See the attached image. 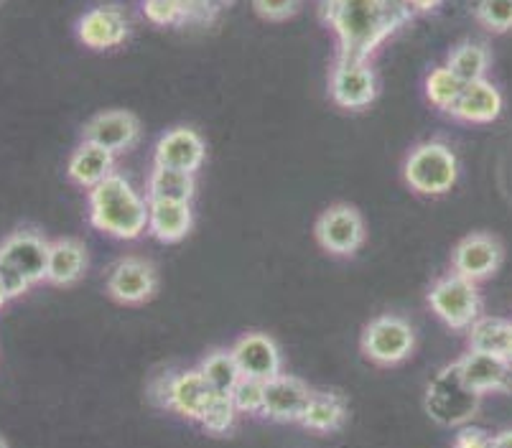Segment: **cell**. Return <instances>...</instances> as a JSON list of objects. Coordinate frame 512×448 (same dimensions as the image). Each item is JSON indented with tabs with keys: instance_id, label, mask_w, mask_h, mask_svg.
<instances>
[{
	"instance_id": "1",
	"label": "cell",
	"mask_w": 512,
	"mask_h": 448,
	"mask_svg": "<svg viewBox=\"0 0 512 448\" xmlns=\"http://www.w3.org/2000/svg\"><path fill=\"white\" fill-rule=\"evenodd\" d=\"M321 23L337 41L339 59L370 62L377 49L413 21L403 0H319Z\"/></svg>"
},
{
	"instance_id": "2",
	"label": "cell",
	"mask_w": 512,
	"mask_h": 448,
	"mask_svg": "<svg viewBox=\"0 0 512 448\" xmlns=\"http://www.w3.org/2000/svg\"><path fill=\"white\" fill-rule=\"evenodd\" d=\"M90 224L115 240H138L148 232V199L125 176H107L90 189Z\"/></svg>"
},
{
	"instance_id": "3",
	"label": "cell",
	"mask_w": 512,
	"mask_h": 448,
	"mask_svg": "<svg viewBox=\"0 0 512 448\" xmlns=\"http://www.w3.org/2000/svg\"><path fill=\"white\" fill-rule=\"evenodd\" d=\"M51 240L36 227H18L0 242V280L8 296L21 298L39 283H46Z\"/></svg>"
},
{
	"instance_id": "4",
	"label": "cell",
	"mask_w": 512,
	"mask_h": 448,
	"mask_svg": "<svg viewBox=\"0 0 512 448\" xmlns=\"http://www.w3.org/2000/svg\"><path fill=\"white\" fill-rule=\"evenodd\" d=\"M403 179L421 196L449 194L459 179V158L441 140H426L406 156Z\"/></svg>"
},
{
	"instance_id": "5",
	"label": "cell",
	"mask_w": 512,
	"mask_h": 448,
	"mask_svg": "<svg viewBox=\"0 0 512 448\" xmlns=\"http://www.w3.org/2000/svg\"><path fill=\"white\" fill-rule=\"evenodd\" d=\"M428 308L449 329L467 331L482 316V293L474 280L451 270L431 283Z\"/></svg>"
},
{
	"instance_id": "6",
	"label": "cell",
	"mask_w": 512,
	"mask_h": 448,
	"mask_svg": "<svg viewBox=\"0 0 512 448\" xmlns=\"http://www.w3.org/2000/svg\"><path fill=\"white\" fill-rule=\"evenodd\" d=\"M482 395L469 390L467 382L459 375V367L449 364L428 382L426 390V413L446 428H462L474 418Z\"/></svg>"
},
{
	"instance_id": "7",
	"label": "cell",
	"mask_w": 512,
	"mask_h": 448,
	"mask_svg": "<svg viewBox=\"0 0 512 448\" xmlns=\"http://www.w3.org/2000/svg\"><path fill=\"white\" fill-rule=\"evenodd\" d=\"M360 347L362 354L377 367H395L406 362L416 349V331L403 316L383 314L362 329Z\"/></svg>"
},
{
	"instance_id": "8",
	"label": "cell",
	"mask_w": 512,
	"mask_h": 448,
	"mask_svg": "<svg viewBox=\"0 0 512 448\" xmlns=\"http://www.w3.org/2000/svg\"><path fill=\"white\" fill-rule=\"evenodd\" d=\"M365 219L352 204H334L324 209L314 224L319 247L334 258H352L365 245Z\"/></svg>"
},
{
	"instance_id": "9",
	"label": "cell",
	"mask_w": 512,
	"mask_h": 448,
	"mask_svg": "<svg viewBox=\"0 0 512 448\" xmlns=\"http://www.w3.org/2000/svg\"><path fill=\"white\" fill-rule=\"evenodd\" d=\"M74 34L85 49L110 51L130 39L133 21H130V13L118 3H100L77 18Z\"/></svg>"
},
{
	"instance_id": "10",
	"label": "cell",
	"mask_w": 512,
	"mask_h": 448,
	"mask_svg": "<svg viewBox=\"0 0 512 448\" xmlns=\"http://www.w3.org/2000/svg\"><path fill=\"white\" fill-rule=\"evenodd\" d=\"M329 97L342 110H367L377 97V74L372 64L337 56L329 72Z\"/></svg>"
},
{
	"instance_id": "11",
	"label": "cell",
	"mask_w": 512,
	"mask_h": 448,
	"mask_svg": "<svg viewBox=\"0 0 512 448\" xmlns=\"http://www.w3.org/2000/svg\"><path fill=\"white\" fill-rule=\"evenodd\" d=\"M105 291L115 303H123V306H138V303L151 301L158 291L156 265L138 255L120 258L107 273Z\"/></svg>"
},
{
	"instance_id": "12",
	"label": "cell",
	"mask_w": 512,
	"mask_h": 448,
	"mask_svg": "<svg viewBox=\"0 0 512 448\" xmlns=\"http://www.w3.org/2000/svg\"><path fill=\"white\" fill-rule=\"evenodd\" d=\"M156 392H161L158 403L164 405V408L174 410V413L184 415V418L194 420V423L202 420L204 410L209 408V403L217 395L199 370H186L164 377L161 387H156Z\"/></svg>"
},
{
	"instance_id": "13",
	"label": "cell",
	"mask_w": 512,
	"mask_h": 448,
	"mask_svg": "<svg viewBox=\"0 0 512 448\" xmlns=\"http://www.w3.org/2000/svg\"><path fill=\"white\" fill-rule=\"evenodd\" d=\"M502 258H505V250L495 235L472 232L459 240V245L451 252V270L474 283H482L500 270Z\"/></svg>"
},
{
	"instance_id": "14",
	"label": "cell",
	"mask_w": 512,
	"mask_h": 448,
	"mask_svg": "<svg viewBox=\"0 0 512 448\" xmlns=\"http://www.w3.org/2000/svg\"><path fill=\"white\" fill-rule=\"evenodd\" d=\"M242 377H253V380H273L283 372V354L278 349L276 339L263 331H248L242 334L230 347Z\"/></svg>"
},
{
	"instance_id": "15",
	"label": "cell",
	"mask_w": 512,
	"mask_h": 448,
	"mask_svg": "<svg viewBox=\"0 0 512 448\" xmlns=\"http://www.w3.org/2000/svg\"><path fill=\"white\" fill-rule=\"evenodd\" d=\"M204 158H207V143L189 125H176V128L166 130L153 148L156 166L176 168V171H186V174H197Z\"/></svg>"
},
{
	"instance_id": "16",
	"label": "cell",
	"mask_w": 512,
	"mask_h": 448,
	"mask_svg": "<svg viewBox=\"0 0 512 448\" xmlns=\"http://www.w3.org/2000/svg\"><path fill=\"white\" fill-rule=\"evenodd\" d=\"M311 395H314V390L309 387V382L281 372V375L265 382L263 418L276 420V423H299L309 408Z\"/></svg>"
},
{
	"instance_id": "17",
	"label": "cell",
	"mask_w": 512,
	"mask_h": 448,
	"mask_svg": "<svg viewBox=\"0 0 512 448\" xmlns=\"http://www.w3.org/2000/svg\"><path fill=\"white\" fill-rule=\"evenodd\" d=\"M138 138H141V120L128 110L97 112L95 118L87 120L82 128V140L97 143L115 156L130 151Z\"/></svg>"
},
{
	"instance_id": "18",
	"label": "cell",
	"mask_w": 512,
	"mask_h": 448,
	"mask_svg": "<svg viewBox=\"0 0 512 448\" xmlns=\"http://www.w3.org/2000/svg\"><path fill=\"white\" fill-rule=\"evenodd\" d=\"M459 375L467 382L469 390L477 395H487V392H502L512 390V364L507 357L500 354H484V352H467L456 359Z\"/></svg>"
},
{
	"instance_id": "19",
	"label": "cell",
	"mask_w": 512,
	"mask_h": 448,
	"mask_svg": "<svg viewBox=\"0 0 512 448\" xmlns=\"http://www.w3.org/2000/svg\"><path fill=\"white\" fill-rule=\"evenodd\" d=\"M502 105H505V100H502L500 87L490 79H479V82L464 84L462 95L451 107L449 115L459 123L484 125L500 118Z\"/></svg>"
},
{
	"instance_id": "20",
	"label": "cell",
	"mask_w": 512,
	"mask_h": 448,
	"mask_svg": "<svg viewBox=\"0 0 512 448\" xmlns=\"http://www.w3.org/2000/svg\"><path fill=\"white\" fill-rule=\"evenodd\" d=\"M90 255L85 245L72 237H59L49 247V263H46V283L57 288L77 286L85 278Z\"/></svg>"
},
{
	"instance_id": "21",
	"label": "cell",
	"mask_w": 512,
	"mask_h": 448,
	"mask_svg": "<svg viewBox=\"0 0 512 448\" xmlns=\"http://www.w3.org/2000/svg\"><path fill=\"white\" fill-rule=\"evenodd\" d=\"M192 202H169V199H148V235L174 245L192 232Z\"/></svg>"
},
{
	"instance_id": "22",
	"label": "cell",
	"mask_w": 512,
	"mask_h": 448,
	"mask_svg": "<svg viewBox=\"0 0 512 448\" xmlns=\"http://www.w3.org/2000/svg\"><path fill=\"white\" fill-rule=\"evenodd\" d=\"M115 153L105 151L97 143L90 140H82L77 148L72 151L67 161V176L77 186H85V189H95L97 184L107 179V176L115 174Z\"/></svg>"
},
{
	"instance_id": "23",
	"label": "cell",
	"mask_w": 512,
	"mask_h": 448,
	"mask_svg": "<svg viewBox=\"0 0 512 448\" xmlns=\"http://www.w3.org/2000/svg\"><path fill=\"white\" fill-rule=\"evenodd\" d=\"M214 0H143V16L153 26H181V23L212 18Z\"/></svg>"
},
{
	"instance_id": "24",
	"label": "cell",
	"mask_w": 512,
	"mask_h": 448,
	"mask_svg": "<svg viewBox=\"0 0 512 448\" xmlns=\"http://www.w3.org/2000/svg\"><path fill=\"white\" fill-rule=\"evenodd\" d=\"M347 420V400L332 390H314L306 408L304 418L299 420L306 431L314 433H334L344 426Z\"/></svg>"
},
{
	"instance_id": "25",
	"label": "cell",
	"mask_w": 512,
	"mask_h": 448,
	"mask_svg": "<svg viewBox=\"0 0 512 448\" xmlns=\"http://www.w3.org/2000/svg\"><path fill=\"white\" fill-rule=\"evenodd\" d=\"M197 194V174L153 163L146 184V199H169V202H192Z\"/></svg>"
},
{
	"instance_id": "26",
	"label": "cell",
	"mask_w": 512,
	"mask_h": 448,
	"mask_svg": "<svg viewBox=\"0 0 512 448\" xmlns=\"http://www.w3.org/2000/svg\"><path fill=\"white\" fill-rule=\"evenodd\" d=\"M492 64V51L482 44V41H462L449 51L446 67L462 79L464 84L479 82L487 79Z\"/></svg>"
},
{
	"instance_id": "27",
	"label": "cell",
	"mask_w": 512,
	"mask_h": 448,
	"mask_svg": "<svg viewBox=\"0 0 512 448\" xmlns=\"http://www.w3.org/2000/svg\"><path fill=\"white\" fill-rule=\"evenodd\" d=\"M467 344L472 352L500 354L507 357V344H510V319L500 316H479L467 329Z\"/></svg>"
},
{
	"instance_id": "28",
	"label": "cell",
	"mask_w": 512,
	"mask_h": 448,
	"mask_svg": "<svg viewBox=\"0 0 512 448\" xmlns=\"http://www.w3.org/2000/svg\"><path fill=\"white\" fill-rule=\"evenodd\" d=\"M197 370L202 372V377L209 382V387H212L217 395H232L237 382L242 380V372L240 367H237L230 349H212V352L199 362Z\"/></svg>"
},
{
	"instance_id": "29",
	"label": "cell",
	"mask_w": 512,
	"mask_h": 448,
	"mask_svg": "<svg viewBox=\"0 0 512 448\" xmlns=\"http://www.w3.org/2000/svg\"><path fill=\"white\" fill-rule=\"evenodd\" d=\"M464 90V82L451 72L449 67H434L426 74V82H423V92H426V100L441 112H451V107L456 105L459 95Z\"/></svg>"
},
{
	"instance_id": "30",
	"label": "cell",
	"mask_w": 512,
	"mask_h": 448,
	"mask_svg": "<svg viewBox=\"0 0 512 448\" xmlns=\"http://www.w3.org/2000/svg\"><path fill=\"white\" fill-rule=\"evenodd\" d=\"M469 8L490 34H512V0H472Z\"/></svg>"
},
{
	"instance_id": "31",
	"label": "cell",
	"mask_w": 512,
	"mask_h": 448,
	"mask_svg": "<svg viewBox=\"0 0 512 448\" xmlns=\"http://www.w3.org/2000/svg\"><path fill=\"white\" fill-rule=\"evenodd\" d=\"M237 415L240 413H237L230 395H214V400L209 403V408L204 410L202 420H199V426L207 433H212V436H227V433H232V428H235Z\"/></svg>"
},
{
	"instance_id": "32",
	"label": "cell",
	"mask_w": 512,
	"mask_h": 448,
	"mask_svg": "<svg viewBox=\"0 0 512 448\" xmlns=\"http://www.w3.org/2000/svg\"><path fill=\"white\" fill-rule=\"evenodd\" d=\"M230 398L240 415H263L265 382L253 380V377H242L235 390H232Z\"/></svg>"
},
{
	"instance_id": "33",
	"label": "cell",
	"mask_w": 512,
	"mask_h": 448,
	"mask_svg": "<svg viewBox=\"0 0 512 448\" xmlns=\"http://www.w3.org/2000/svg\"><path fill=\"white\" fill-rule=\"evenodd\" d=\"M250 3H253V11L263 21L273 23L288 21V18L296 16L301 11V6H304V0H250Z\"/></svg>"
},
{
	"instance_id": "34",
	"label": "cell",
	"mask_w": 512,
	"mask_h": 448,
	"mask_svg": "<svg viewBox=\"0 0 512 448\" xmlns=\"http://www.w3.org/2000/svg\"><path fill=\"white\" fill-rule=\"evenodd\" d=\"M446 0H403V6L413 13V16H426V13H436Z\"/></svg>"
},
{
	"instance_id": "35",
	"label": "cell",
	"mask_w": 512,
	"mask_h": 448,
	"mask_svg": "<svg viewBox=\"0 0 512 448\" xmlns=\"http://www.w3.org/2000/svg\"><path fill=\"white\" fill-rule=\"evenodd\" d=\"M487 448H512V428L510 431H500L490 436V446Z\"/></svg>"
},
{
	"instance_id": "36",
	"label": "cell",
	"mask_w": 512,
	"mask_h": 448,
	"mask_svg": "<svg viewBox=\"0 0 512 448\" xmlns=\"http://www.w3.org/2000/svg\"><path fill=\"white\" fill-rule=\"evenodd\" d=\"M11 301H13V298L8 296L6 286H3V280H0V311H3V308H6Z\"/></svg>"
},
{
	"instance_id": "37",
	"label": "cell",
	"mask_w": 512,
	"mask_h": 448,
	"mask_svg": "<svg viewBox=\"0 0 512 448\" xmlns=\"http://www.w3.org/2000/svg\"><path fill=\"white\" fill-rule=\"evenodd\" d=\"M507 359L512 364V319H510V344H507Z\"/></svg>"
},
{
	"instance_id": "38",
	"label": "cell",
	"mask_w": 512,
	"mask_h": 448,
	"mask_svg": "<svg viewBox=\"0 0 512 448\" xmlns=\"http://www.w3.org/2000/svg\"><path fill=\"white\" fill-rule=\"evenodd\" d=\"M214 3H217V6H232L235 0H214Z\"/></svg>"
},
{
	"instance_id": "39",
	"label": "cell",
	"mask_w": 512,
	"mask_h": 448,
	"mask_svg": "<svg viewBox=\"0 0 512 448\" xmlns=\"http://www.w3.org/2000/svg\"><path fill=\"white\" fill-rule=\"evenodd\" d=\"M0 448H11V446H8V441H6V438H3V436H0Z\"/></svg>"
}]
</instances>
